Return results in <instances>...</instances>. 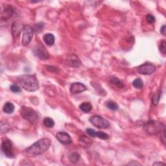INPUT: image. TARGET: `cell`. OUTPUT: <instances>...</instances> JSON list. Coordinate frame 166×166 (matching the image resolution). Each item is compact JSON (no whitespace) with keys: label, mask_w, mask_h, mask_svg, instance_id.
<instances>
[{"label":"cell","mask_w":166,"mask_h":166,"mask_svg":"<svg viewBox=\"0 0 166 166\" xmlns=\"http://www.w3.org/2000/svg\"><path fill=\"white\" fill-rule=\"evenodd\" d=\"M17 83L25 90L35 92L39 88V83L35 75H22L17 77Z\"/></svg>","instance_id":"6da1fadb"},{"label":"cell","mask_w":166,"mask_h":166,"mask_svg":"<svg viewBox=\"0 0 166 166\" xmlns=\"http://www.w3.org/2000/svg\"><path fill=\"white\" fill-rule=\"evenodd\" d=\"M51 145V141L47 138H42L37 142L33 143L31 146L26 149L25 153L30 156H36L42 155L48 150Z\"/></svg>","instance_id":"7a4b0ae2"},{"label":"cell","mask_w":166,"mask_h":166,"mask_svg":"<svg viewBox=\"0 0 166 166\" xmlns=\"http://www.w3.org/2000/svg\"><path fill=\"white\" fill-rule=\"evenodd\" d=\"M164 128L163 123L158 121H150L144 125V130L149 134L155 135L159 133Z\"/></svg>","instance_id":"3957f363"},{"label":"cell","mask_w":166,"mask_h":166,"mask_svg":"<svg viewBox=\"0 0 166 166\" xmlns=\"http://www.w3.org/2000/svg\"><path fill=\"white\" fill-rule=\"evenodd\" d=\"M20 114L24 119L32 123L37 122L38 119V116L37 112L31 108L22 107L20 110Z\"/></svg>","instance_id":"277c9868"},{"label":"cell","mask_w":166,"mask_h":166,"mask_svg":"<svg viewBox=\"0 0 166 166\" xmlns=\"http://www.w3.org/2000/svg\"><path fill=\"white\" fill-rule=\"evenodd\" d=\"M90 122L98 129H107L110 126V123L100 116L95 115L90 118Z\"/></svg>","instance_id":"5b68a950"},{"label":"cell","mask_w":166,"mask_h":166,"mask_svg":"<svg viewBox=\"0 0 166 166\" xmlns=\"http://www.w3.org/2000/svg\"><path fill=\"white\" fill-rule=\"evenodd\" d=\"M23 38L22 43L23 46H28L31 42L33 37V29L29 25H24L23 26Z\"/></svg>","instance_id":"8992f818"},{"label":"cell","mask_w":166,"mask_h":166,"mask_svg":"<svg viewBox=\"0 0 166 166\" xmlns=\"http://www.w3.org/2000/svg\"><path fill=\"white\" fill-rule=\"evenodd\" d=\"M1 150L3 153L8 158H13L14 157V150L12 142L8 139H6L2 141Z\"/></svg>","instance_id":"52a82bcc"},{"label":"cell","mask_w":166,"mask_h":166,"mask_svg":"<svg viewBox=\"0 0 166 166\" xmlns=\"http://www.w3.org/2000/svg\"><path fill=\"white\" fill-rule=\"evenodd\" d=\"M139 73L144 75H149L153 74L156 71V66L149 62L144 63L137 68Z\"/></svg>","instance_id":"ba28073f"},{"label":"cell","mask_w":166,"mask_h":166,"mask_svg":"<svg viewBox=\"0 0 166 166\" xmlns=\"http://www.w3.org/2000/svg\"><path fill=\"white\" fill-rule=\"evenodd\" d=\"M66 64L71 68H77L81 66V61L78 56L74 55V54H71L66 57Z\"/></svg>","instance_id":"9c48e42d"},{"label":"cell","mask_w":166,"mask_h":166,"mask_svg":"<svg viewBox=\"0 0 166 166\" xmlns=\"http://www.w3.org/2000/svg\"><path fill=\"white\" fill-rule=\"evenodd\" d=\"M33 53L38 59L42 60H46L49 58V55L47 51L42 46H36L33 49Z\"/></svg>","instance_id":"30bf717a"},{"label":"cell","mask_w":166,"mask_h":166,"mask_svg":"<svg viewBox=\"0 0 166 166\" xmlns=\"http://www.w3.org/2000/svg\"><path fill=\"white\" fill-rule=\"evenodd\" d=\"M56 138L64 145H69L72 143V139L69 134L65 132H59L56 134Z\"/></svg>","instance_id":"8fae6325"},{"label":"cell","mask_w":166,"mask_h":166,"mask_svg":"<svg viewBox=\"0 0 166 166\" xmlns=\"http://www.w3.org/2000/svg\"><path fill=\"white\" fill-rule=\"evenodd\" d=\"M86 86L81 83H74L70 86V92L73 94H77L86 91Z\"/></svg>","instance_id":"7c38bea8"},{"label":"cell","mask_w":166,"mask_h":166,"mask_svg":"<svg viewBox=\"0 0 166 166\" xmlns=\"http://www.w3.org/2000/svg\"><path fill=\"white\" fill-rule=\"evenodd\" d=\"M43 39L45 43H46L47 46H52V45H53L54 43H55V36L53 34H51V33H47V34L44 35Z\"/></svg>","instance_id":"4fadbf2b"},{"label":"cell","mask_w":166,"mask_h":166,"mask_svg":"<svg viewBox=\"0 0 166 166\" xmlns=\"http://www.w3.org/2000/svg\"><path fill=\"white\" fill-rule=\"evenodd\" d=\"M79 108L83 112L88 113L92 110V105L89 102H84L80 105Z\"/></svg>","instance_id":"5bb4252c"},{"label":"cell","mask_w":166,"mask_h":166,"mask_svg":"<svg viewBox=\"0 0 166 166\" xmlns=\"http://www.w3.org/2000/svg\"><path fill=\"white\" fill-rule=\"evenodd\" d=\"M3 110L6 114H12L14 110V105L11 102H7L3 107Z\"/></svg>","instance_id":"9a60e30c"},{"label":"cell","mask_w":166,"mask_h":166,"mask_svg":"<svg viewBox=\"0 0 166 166\" xmlns=\"http://www.w3.org/2000/svg\"><path fill=\"white\" fill-rule=\"evenodd\" d=\"M21 30H22V28H21L20 24L18 22H14L12 26V31H13L14 37H17L20 34Z\"/></svg>","instance_id":"2e32d148"},{"label":"cell","mask_w":166,"mask_h":166,"mask_svg":"<svg viewBox=\"0 0 166 166\" xmlns=\"http://www.w3.org/2000/svg\"><path fill=\"white\" fill-rule=\"evenodd\" d=\"M110 81L112 84H114V85L116 86L119 89L124 88V84L117 77H111Z\"/></svg>","instance_id":"e0dca14e"},{"label":"cell","mask_w":166,"mask_h":166,"mask_svg":"<svg viewBox=\"0 0 166 166\" xmlns=\"http://www.w3.org/2000/svg\"><path fill=\"white\" fill-rule=\"evenodd\" d=\"M43 124L47 128H53L54 125H55V122L52 118L51 117H45L43 121Z\"/></svg>","instance_id":"ac0fdd59"},{"label":"cell","mask_w":166,"mask_h":166,"mask_svg":"<svg viewBox=\"0 0 166 166\" xmlns=\"http://www.w3.org/2000/svg\"><path fill=\"white\" fill-rule=\"evenodd\" d=\"M106 106L107 107L112 111H116L118 110V105L116 103V102L112 101H108L106 102Z\"/></svg>","instance_id":"d6986e66"},{"label":"cell","mask_w":166,"mask_h":166,"mask_svg":"<svg viewBox=\"0 0 166 166\" xmlns=\"http://www.w3.org/2000/svg\"><path fill=\"white\" fill-rule=\"evenodd\" d=\"M132 85H133V86L135 88L141 89L143 86V83L141 78H136V79L133 81V83H132Z\"/></svg>","instance_id":"ffe728a7"},{"label":"cell","mask_w":166,"mask_h":166,"mask_svg":"<svg viewBox=\"0 0 166 166\" xmlns=\"http://www.w3.org/2000/svg\"><path fill=\"white\" fill-rule=\"evenodd\" d=\"M69 161L73 163H76L80 159V155L79 154H78L77 153H71L69 157Z\"/></svg>","instance_id":"44dd1931"},{"label":"cell","mask_w":166,"mask_h":166,"mask_svg":"<svg viewBox=\"0 0 166 166\" xmlns=\"http://www.w3.org/2000/svg\"><path fill=\"white\" fill-rule=\"evenodd\" d=\"M44 28V24L43 23H38L35 24L32 29H33V31H35L36 32L39 33L43 31Z\"/></svg>","instance_id":"7402d4cb"},{"label":"cell","mask_w":166,"mask_h":166,"mask_svg":"<svg viewBox=\"0 0 166 166\" xmlns=\"http://www.w3.org/2000/svg\"><path fill=\"white\" fill-rule=\"evenodd\" d=\"M96 137L100 138V139H101V140H108V139L109 138V136H108L107 133H105V132H104L99 131V132H97V133H96Z\"/></svg>","instance_id":"603a6c76"},{"label":"cell","mask_w":166,"mask_h":166,"mask_svg":"<svg viewBox=\"0 0 166 166\" xmlns=\"http://www.w3.org/2000/svg\"><path fill=\"white\" fill-rule=\"evenodd\" d=\"M160 95H161V92L156 93V94L154 95V97H153V102L154 105H158V102L160 101Z\"/></svg>","instance_id":"cb8c5ba5"},{"label":"cell","mask_w":166,"mask_h":166,"mask_svg":"<svg viewBox=\"0 0 166 166\" xmlns=\"http://www.w3.org/2000/svg\"><path fill=\"white\" fill-rule=\"evenodd\" d=\"M159 49L160 52L163 54H165L166 52V43L165 40H162L159 46Z\"/></svg>","instance_id":"d4e9b609"},{"label":"cell","mask_w":166,"mask_h":166,"mask_svg":"<svg viewBox=\"0 0 166 166\" xmlns=\"http://www.w3.org/2000/svg\"><path fill=\"white\" fill-rule=\"evenodd\" d=\"M10 90L14 93H18L21 92L20 87L18 85H17V84H13V85H11L10 86Z\"/></svg>","instance_id":"484cf974"},{"label":"cell","mask_w":166,"mask_h":166,"mask_svg":"<svg viewBox=\"0 0 166 166\" xmlns=\"http://www.w3.org/2000/svg\"><path fill=\"white\" fill-rule=\"evenodd\" d=\"M146 20H147V23H150V24L154 23L156 21L155 16H154L152 14H147L146 16Z\"/></svg>","instance_id":"4316f807"},{"label":"cell","mask_w":166,"mask_h":166,"mask_svg":"<svg viewBox=\"0 0 166 166\" xmlns=\"http://www.w3.org/2000/svg\"><path fill=\"white\" fill-rule=\"evenodd\" d=\"M86 133L88 134L90 136H91L92 138H95L96 137V133L97 132L95 131L94 130L92 129H86Z\"/></svg>","instance_id":"83f0119b"},{"label":"cell","mask_w":166,"mask_h":166,"mask_svg":"<svg viewBox=\"0 0 166 166\" xmlns=\"http://www.w3.org/2000/svg\"><path fill=\"white\" fill-rule=\"evenodd\" d=\"M46 68L51 72H53V73H57V71H59V69L55 67V66H47Z\"/></svg>","instance_id":"f1b7e54d"},{"label":"cell","mask_w":166,"mask_h":166,"mask_svg":"<svg viewBox=\"0 0 166 166\" xmlns=\"http://www.w3.org/2000/svg\"><path fill=\"white\" fill-rule=\"evenodd\" d=\"M160 32L161 34H162L163 35H165V25H162V27L160 29Z\"/></svg>","instance_id":"f546056e"},{"label":"cell","mask_w":166,"mask_h":166,"mask_svg":"<svg viewBox=\"0 0 166 166\" xmlns=\"http://www.w3.org/2000/svg\"><path fill=\"white\" fill-rule=\"evenodd\" d=\"M153 165H156V166H157V165H165V164H164V163L160 162H157L154 163Z\"/></svg>","instance_id":"4dcf8cb0"}]
</instances>
